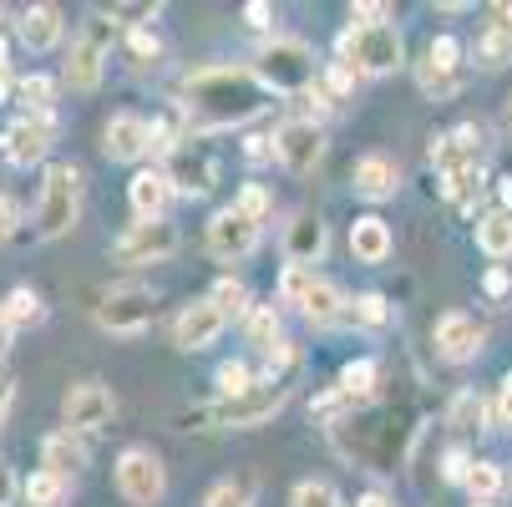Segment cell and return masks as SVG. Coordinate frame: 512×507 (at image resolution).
I'll list each match as a JSON object with an SVG mask.
<instances>
[{
    "mask_svg": "<svg viewBox=\"0 0 512 507\" xmlns=\"http://www.w3.org/2000/svg\"><path fill=\"white\" fill-rule=\"evenodd\" d=\"M16 229H21V203L0 193V244H6V239H11Z\"/></svg>",
    "mask_w": 512,
    "mask_h": 507,
    "instance_id": "bcb514c9",
    "label": "cell"
},
{
    "mask_svg": "<svg viewBox=\"0 0 512 507\" xmlns=\"http://www.w3.org/2000/svg\"><path fill=\"white\" fill-rule=\"evenodd\" d=\"M269 102H274V92L244 66H203L183 82V112L198 127H244Z\"/></svg>",
    "mask_w": 512,
    "mask_h": 507,
    "instance_id": "6da1fadb",
    "label": "cell"
},
{
    "mask_svg": "<svg viewBox=\"0 0 512 507\" xmlns=\"http://www.w3.org/2000/svg\"><path fill=\"white\" fill-rule=\"evenodd\" d=\"M477 244H482V254H492V259H507V254H512V208L487 213V219L477 224Z\"/></svg>",
    "mask_w": 512,
    "mask_h": 507,
    "instance_id": "cb8c5ba5",
    "label": "cell"
},
{
    "mask_svg": "<svg viewBox=\"0 0 512 507\" xmlns=\"http://www.w3.org/2000/svg\"><path fill=\"white\" fill-rule=\"evenodd\" d=\"M117 492H122L132 507H158L163 492H168V472H163L158 452L127 447V452L117 457Z\"/></svg>",
    "mask_w": 512,
    "mask_h": 507,
    "instance_id": "8992f818",
    "label": "cell"
},
{
    "mask_svg": "<svg viewBox=\"0 0 512 507\" xmlns=\"http://www.w3.org/2000/svg\"><path fill=\"white\" fill-rule=\"evenodd\" d=\"M51 137H56L51 117H46V112H26L16 127H6V137H0V153H6V163H16V168H31V163L46 158Z\"/></svg>",
    "mask_w": 512,
    "mask_h": 507,
    "instance_id": "7c38bea8",
    "label": "cell"
},
{
    "mask_svg": "<svg viewBox=\"0 0 512 507\" xmlns=\"http://www.w3.org/2000/svg\"><path fill=\"white\" fill-rule=\"evenodd\" d=\"M97 325L112 330V335H142L153 325V295L137 289V284L112 289V295H102V305H97Z\"/></svg>",
    "mask_w": 512,
    "mask_h": 507,
    "instance_id": "30bf717a",
    "label": "cell"
},
{
    "mask_svg": "<svg viewBox=\"0 0 512 507\" xmlns=\"http://www.w3.org/2000/svg\"><path fill=\"white\" fill-rule=\"evenodd\" d=\"M11 87H16V82H11V71L0 66V102H6V92H11Z\"/></svg>",
    "mask_w": 512,
    "mask_h": 507,
    "instance_id": "680465c9",
    "label": "cell"
},
{
    "mask_svg": "<svg viewBox=\"0 0 512 507\" xmlns=\"http://www.w3.org/2000/svg\"><path fill=\"white\" fill-rule=\"evenodd\" d=\"M0 66H6V46H0Z\"/></svg>",
    "mask_w": 512,
    "mask_h": 507,
    "instance_id": "94428289",
    "label": "cell"
},
{
    "mask_svg": "<svg viewBox=\"0 0 512 507\" xmlns=\"http://www.w3.org/2000/svg\"><path fill=\"white\" fill-rule=\"evenodd\" d=\"M234 208H239V213H249L254 224H264V213H269V193H264L259 183H249V188L239 193V203H234Z\"/></svg>",
    "mask_w": 512,
    "mask_h": 507,
    "instance_id": "ab89813d",
    "label": "cell"
},
{
    "mask_svg": "<svg viewBox=\"0 0 512 507\" xmlns=\"http://www.w3.org/2000/svg\"><path fill=\"white\" fill-rule=\"evenodd\" d=\"M457 61H462V46H457L452 36H436V41H431V51H426V66L436 71V77H452V71H457Z\"/></svg>",
    "mask_w": 512,
    "mask_h": 507,
    "instance_id": "d6a6232c",
    "label": "cell"
},
{
    "mask_svg": "<svg viewBox=\"0 0 512 507\" xmlns=\"http://www.w3.org/2000/svg\"><path fill=\"white\" fill-rule=\"evenodd\" d=\"M224 315H218V305L213 300H193L183 315H178V325H173V340L183 345V350H203V345H213L218 335H224Z\"/></svg>",
    "mask_w": 512,
    "mask_h": 507,
    "instance_id": "2e32d148",
    "label": "cell"
},
{
    "mask_svg": "<svg viewBox=\"0 0 512 507\" xmlns=\"http://www.w3.org/2000/svg\"><path fill=\"white\" fill-rule=\"evenodd\" d=\"M340 396L345 401H371L376 396V360H350V366L340 371Z\"/></svg>",
    "mask_w": 512,
    "mask_h": 507,
    "instance_id": "484cf974",
    "label": "cell"
},
{
    "mask_svg": "<svg viewBox=\"0 0 512 507\" xmlns=\"http://www.w3.org/2000/svg\"><path fill=\"white\" fill-rule=\"evenodd\" d=\"M482 396L477 391H462L457 401H452V426H482Z\"/></svg>",
    "mask_w": 512,
    "mask_h": 507,
    "instance_id": "74e56055",
    "label": "cell"
},
{
    "mask_svg": "<svg viewBox=\"0 0 512 507\" xmlns=\"http://www.w3.org/2000/svg\"><path fill=\"white\" fill-rule=\"evenodd\" d=\"M477 350H482V325H477L472 315L452 310V315L436 320V355H442V360L462 366V360H472Z\"/></svg>",
    "mask_w": 512,
    "mask_h": 507,
    "instance_id": "9a60e30c",
    "label": "cell"
},
{
    "mask_svg": "<svg viewBox=\"0 0 512 507\" xmlns=\"http://www.w3.org/2000/svg\"><path fill=\"white\" fill-rule=\"evenodd\" d=\"M274 153H279V163L295 173V178H305V173H315V163H320V153H325V137H320L315 122L289 117V122L274 127Z\"/></svg>",
    "mask_w": 512,
    "mask_h": 507,
    "instance_id": "9c48e42d",
    "label": "cell"
},
{
    "mask_svg": "<svg viewBox=\"0 0 512 507\" xmlns=\"http://www.w3.org/2000/svg\"><path fill=\"white\" fill-rule=\"evenodd\" d=\"M41 467L71 482V477H77V472L87 467V452H82L77 442H71V431H51V437L41 442Z\"/></svg>",
    "mask_w": 512,
    "mask_h": 507,
    "instance_id": "ffe728a7",
    "label": "cell"
},
{
    "mask_svg": "<svg viewBox=\"0 0 512 507\" xmlns=\"http://www.w3.org/2000/svg\"><path fill=\"white\" fill-rule=\"evenodd\" d=\"M21 41L31 51H51L61 41V11L56 6H26L21 11Z\"/></svg>",
    "mask_w": 512,
    "mask_h": 507,
    "instance_id": "7402d4cb",
    "label": "cell"
},
{
    "mask_svg": "<svg viewBox=\"0 0 512 507\" xmlns=\"http://www.w3.org/2000/svg\"><path fill=\"white\" fill-rule=\"evenodd\" d=\"M6 310H11V320H16V325H36V320L46 315V310H41V300H36V289H11Z\"/></svg>",
    "mask_w": 512,
    "mask_h": 507,
    "instance_id": "e575fe53",
    "label": "cell"
},
{
    "mask_svg": "<svg viewBox=\"0 0 512 507\" xmlns=\"http://www.w3.org/2000/svg\"><path fill=\"white\" fill-rule=\"evenodd\" d=\"M0 16H6V11H0Z\"/></svg>",
    "mask_w": 512,
    "mask_h": 507,
    "instance_id": "6125c7cd",
    "label": "cell"
},
{
    "mask_svg": "<svg viewBox=\"0 0 512 507\" xmlns=\"http://www.w3.org/2000/svg\"><path fill=\"white\" fill-rule=\"evenodd\" d=\"M259 249V224L239 208H218L208 224V254L213 259H249Z\"/></svg>",
    "mask_w": 512,
    "mask_h": 507,
    "instance_id": "8fae6325",
    "label": "cell"
},
{
    "mask_svg": "<svg viewBox=\"0 0 512 507\" xmlns=\"http://www.w3.org/2000/svg\"><path fill=\"white\" fill-rule=\"evenodd\" d=\"M16 492H21V487H16V472H11L6 462H0V507H11V502H16Z\"/></svg>",
    "mask_w": 512,
    "mask_h": 507,
    "instance_id": "681fc988",
    "label": "cell"
},
{
    "mask_svg": "<svg viewBox=\"0 0 512 507\" xmlns=\"http://www.w3.org/2000/svg\"><path fill=\"white\" fill-rule=\"evenodd\" d=\"M477 61H482V66H492V71H497V66H507V61H512V36H502L497 26H487V31L477 36Z\"/></svg>",
    "mask_w": 512,
    "mask_h": 507,
    "instance_id": "4dcf8cb0",
    "label": "cell"
},
{
    "mask_svg": "<svg viewBox=\"0 0 512 507\" xmlns=\"http://www.w3.org/2000/svg\"><path fill=\"white\" fill-rule=\"evenodd\" d=\"M203 507H254V482H249V477L218 482V487L203 497Z\"/></svg>",
    "mask_w": 512,
    "mask_h": 507,
    "instance_id": "f1b7e54d",
    "label": "cell"
},
{
    "mask_svg": "<svg viewBox=\"0 0 512 507\" xmlns=\"http://www.w3.org/2000/svg\"><path fill=\"white\" fill-rule=\"evenodd\" d=\"M21 492H26V502H31V507H61V502H66V492H71V482L41 467V472H31V477H26V487H21Z\"/></svg>",
    "mask_w": 512,
    "mask_h": 507,
    "instance_id": "d4e9b609",
    "label": "cell"
},
{
    "mask_svg": "<svg viewBox=\"0 0 512 507\" xmlns=\"http://www.w3.org/2000/svg\"><path fill=\"white\" fill-rule=\"evenodd\" d=\"M61 411H66V426L71 431H102L112 421V391L102 381H82V386L66 391Z\"/></svg>",
    "mask_w": 512,
    "mask_h": 507,
    "instance_id": "4fadbf2b",
    "label": "cell"
},
{
    "mask_svg": "<svg viewBox=\"0 0 512 507\" xmlns=\"http://www.w3.org/2000/svg\"><path fill=\"white\" fill-rule=\"evenodd\" d=\"M127 51H132L137 61H153V56L163 51V41H158V31H148V26H137V31L127 36Z\"/></svg>",
    "mask_w": 512,
    "mask_h": 507,
    "instance_id": "60d3db41",
    "label": "cell"
},
{
    "mask_svg": "<svg viewBox=\"0 0 512 507\" xmlns=\"http://www.w3.org/2000/svg\"><path fill=\"white\" fill-rule=\"evenodd\" d=\"M355 77H360L355 66L335 61V66H330V77H325V82H330V97H350V92H355Z\"/></svg>",
    "mask_w": 512,
    "mask_h": 507,
    "instance_id": "7bdbcfd3",
    "label": "cell"
},
{
    "mask_svg": "<svg viewBox=\"0 0 512 507\" xmlns=\"http://www.w3.org/2000/svg\"><path fill=\"white\" fill-rule=\"evenodd\" d=\"M244 158L259 168V163H269V158H279L274 153V137H264V132H254V137H244Z\"/></svg>",
    "mask_w": 512,
    "mask_h": 507,
    "instance_id": "f6af8a7d",
    "label": "cell"
},
{
    "mask_svg": "<svg viewBox=\"0 0 512 507\" xmlns=\"http://www.w3.org/2000/svg\"><path fill=\"white\" fill-rule=\"evenodd\" d=\"M284 254H289V264H300V269H310L325 254V224L315 219V213H295V224L284 229Z\"/></svg>",
    "mask_w": 512,
    "mask_h": 507,
    "instance_id": "ac0fdd59",
    "label": "cell"
},
{
    "mask_svg": "<svg viewBox=\"0 0 512 507\" xmlns=\"http://www.w3.org/2000/svg\"><path fill=\"white\" fill-rule=\"evenodd\" d=\"M310 279H315L310 269H300V264H289V269H284V279H279V295H284L289 305H300V300H305V289H310Z\"/></svg>",
    "mask_w": 512,
    "mask_h": 507,
    "instance_id": "f35d334b",
    "label": "cell"
},
{
    "mask_svg": "<svg viewBox=\"0 0 512 507\" xmlns=\"http://www.w3.org/2000/svg\"><path fill=\"white\" fill-rule=\"evenodd\" d=\"M218 391H224V401H234V396H244V391H254L259 381H254V371L244 366V360H224V366H218Z\"/></svg>",
    "mask_w": 512,
    "mask_h": 507,
    "instance_id": "f546056e",
    "label": "cell"
},
{
    "mask_svg": "<svg viewBox=\"0 0 512 507\" xmlns=\"http://www.w3.org/2000/svg\"><path fill=\"white\" fill-rule=\"evenodd\" d=\"M208 300L218 305V315H224V320H249V315H254V305H249V289H244L239 279H218Z\"/></svg>",
    "mask_w": 512,
    "mask_h": 507,
    "instance_id": "4316f807",
    "label": "cell"
},
{
    "mask_svg": "<svg viewBox=\"0 0 512 507\" xmlns=\"http://www.w3.org/2000/svg\"><path fill=\"white\" fill-rule=\"evenodd\" d=\"M284 401H289V386L259 381L254 391H244V396H234V401H218V406H208V411H193V416H188V426H193V421H218V426H264Z\"/></svg>",
    "mask_w": 512,
    "mask_h": 507,
    "instance_id": "5b68a950",
    "label": "cell"
},
{
    "mask_svg": "<svg viewBox=\"0 0 512 507\" xmlns=\"http://www.w3.org/2000/svg\"><path fill=\"white\" fill-rule=\"evenodd\" d=\"M355 507H391V497H381V492H365Z\"/></svg>",
    "mask_w": 512,
    "mask_h": 507,
    "instance_id": "11a10c76",
    "label": "cell"
},
{
    "mask_svg": "<svg viewBox=\"0 0 512 507\" xmlns=\"http://www.w3.org/2000/svg\"><path fill=\"white\" fill-rule=\"evenodd\" d=\"M502 487H507V472H502V462H477V467H472V477H467V492H472L477 502H492V497H502Z\"/></svg>",
    "mask_w": 512,
    "mask_h": 507,
    "instance_id": "83f0119b",
    "label": "cell"
},
{
    "mask_svg": "<svg viewBox=\"0 0 512 507\" xmlns=\"http://www.w3.org/2000/svg\"><path fill=\"white\" fill-rule=\"evenodd\" d=\"M244 325H249V340L264 345V350L279 340V310H274V305H254V315H249Z\"/></svg>",
    "mask_w": 512,
    "mask_h": 507,
    "instance_id": "1f68e13d",
    "label": "cell"
},
{
    "mask_svg": "<svg viewBox=\"0 0 512 507\" xmlns=\"http://www.w3.org/2000/svg\"><path fill=\"white\" fill-rule=\"evenodd\" d=\"M127 198H132V213L142 224H153L168 213V198H173V178L163 168H142L132 183H127Z\"/></svg>",
    "mask_w": 512,
    "mask_h": 507,
    "instance_id": "e0dca14e",
    "label": "cell"
},
{
    "mask_svg": "<svg viewBox=\"0 0 512 507\" xmlns=\"http://www.w3.org/2000/svg\"><path fill=\"white\" fill-rule=\"evenodd\" d=\"M340 289L330 284V279H310V289H305V300H300V310H305V320H315V325H330V320H340Z\"/></svg>",
    "mask_w": 512,
    "mask_h": 507,
    "instance_id": "603a6c76",
    "label": "cell"
},
{
    "mask_svg": "<svg viewBox=\"0 0 512 507\" xmlns=\"http://www.w3.org/2000/svg\"><path fill=\"white\" fill-rule=\"evenodd\" d=\"M254 77H259L274 97H305V92L315 87V51H310V41H300V36H274V41L259 51Z\"/></svg>",
    "mask_w": 512,
    "mask_h": 507,
    "instance_id": "7a4b0ae2",
    "label": "cell"
},
{
    "mask_svg": "<svg viewBox=\"0 0 512 507\" xmlns=\"http://www.w3.org/2000/svg\"><path fill=\"white\" fill-rule=\"evenodd\" d=\"M355 320H360V325H386L391 310H386L381 295H360V300H355Z\"/></svg>",
    "mask_w": 512,
    "mask_h": 507,
    "instance_id": "b9f144b4",
    "label": "cell"
},
{
    "mask_svg": "<svg viewBox=\"0 0 512 507\" xmlns=\"http://www.w3.org/2000/svg\"><path fill=\"white\" fill-rule=\"evenodd\" d=\"M507 289H512V279H507V269H487V295H507Z\"/></svg>",
    "mask_w": 512,
    "mask_h": 507,
    "instance_id": "816d5d0a",
    "label": "cell"
},
{
    "mask_svg": "<svg viewBox=\"0 0 512 507\" xmlns=\"http://www.w3.org/2000/svg\"><path fill=\"white\" fill-rule=\"evenodd\" d=\"M507 122H512V97H507Z\"/></svg>",
    "mask_w": 512,
    "mask_h": 507,
    "instance_id": "91938a15",
    "label": "cell"
},
{
    "mask_svg": "<svg viewBox=\"0 0 512 507\" xmlns=\"http://www.w3.org/2000/svg\"><path fill=\"white\" fill-rule=\"evenodd\" d=\"M102 148H107L112 163H137V158H148V153H153V122H142V117H132V112L112 117Z\"/></svg>",
    "mask_w": 512,
    "mask_h": 507,
    "instance_id": "5bb4252c",
    "label": "cell"
},
{
    "mask_svg": "<svg viewBox=\"0 0 512 507\" xmlns=\"http://www.w3.org/2000/svg\"><path fill=\"white\" fill-rule=\"evenodd\" d=\"M340 61L355 66L360 77H386L406 61V46H401V31L396 26H350L340 36Z\"/></svg>",
    "mask_w": 512,
    "mask_h": 507,
    "instance_id": "277c9868",
    "label": "cell"
},
{
    "mask_svg": "<svg viewBox=\"0 0 512 507\" xmlns=\"http://www.w3.org/2000/svg\"><path fill=\"white\" fill-rule=\"evenodd\" d=\"M289 507H340V497H335L330 482H300L289 492Z\"/></svg>",
    "mask_w": 512,
    "mask_h": 507,
    "instance_id": "836d02e7",
    "label": "cell"
},
{
    "mask_svg": "<svg viewBox=\"0 0 512 507\" xmlns=\"http://www.w3.org/2000/svg\"><path fill=\"white\" fill-rule=\"evenodd\" d=\"M269 16H274V6H264V0H249V6H244V21H249L254 31H264Z\"/></svg>",
    "mask_w": 512,
    "mask_h": 507,
    "instance_id": "c3c4849f",
    "label": "cell"
},
{
    "mask_svg": "<svg viewBox=\"0 0 512 507\" xmlns=\"http://www.w3.org/2000/svg\"><path fill=\"white\" fill-rule=\"evenodd\" d=\"M350 254H355L360 264H381V259L391 254V229H386V219H355V224H350Z\"/></svg>",
    "mask_w": 512,
    "mask_h": 507,
    "instance_id": "44dd1931",
    "label": "cell"
},
{
    "mask_svg": "<svg viewBox=\"0 0 512 507\" xmlns=\"http://www.w3.org/2000/svg\"><path fill=\"white\" fill-rule=\"evenodd\" d=\"M492 26L502 36H512V0H502V6H492Z\"/></svg>",
    "mask_w": 512,
    "mask_h": 507,
    "instance_id": "f5cc1de1",
    "label": "cell"
},
{
    "mask_svg": "<svg viewBox=\"0 0 512 507\" xmlns=\"http://www.w3.org/2000/svg\"><path fill=\"white\" fill-rule=\"evenodd\" d=\"M16 97H21L31 112H46L51 97H56V87H51L46 77H21V82H16Z\"/></svg>",
    "mask_w": 512,
    "mask_h": 507,
    "instance_id": "d590c367",
    "label": "cell"
},
{
    "mask_svg": "<svg viewBox=\"0 0 512 507\" xmlns=\"http://www.w3.org/2000/svg\"><path fill=\"white\" fill-rule=\"evenodd\" d=\"M77 213H82V173L71 168V163L46 168L41 203H36V234H41V239H61V234H71Z\"/></svg>",
    "mask_w": 512,
    "mask_h": 507,
    "instance_id": "3957f363",
    "label": "cell"
},
{
    "mask_svg": "<svg viewBox=\"0 0 512 507\" xmlns=\"http://www.w3.org/2000/svg\"><path fill=\"white\" fill-rule=\"evenodd\" d=\"M11 335H16V320H11V310H6V300H0V355L11 350Z\"/></svg>",
    "mask_w": 512,
    "mask_h": 507,
    "instance_id": "f907efd6",
    "label": "cell"
},
{
    "mask_svg": "<svg viewBox=\"0 0 512 507\" xmlns=\"http://www.w3.org/2000/svg\"><path fill=\"white\" fill-rule=\"evenodd\" d=\"M472 467H477V462H472L462 447H452V452H447V462H442V477H447V482H467V477H472Z\"/></svg>",
    "mask_w": 512,
    "mask_h": 507,
    "instance_id": "ee69618b",
    "label": "cell"
},
{
    "mask_svg": "<svg viewBox=\"0 0 512 507\" xmlns=\"http://www.w3.org/2000/svg\"><path fill=\"white\" fill-rule=\"evenodd\" d=\"M178 254V229L168 219H153V224H132L117 244H112V259L117 264H163Z\"/></svg>",
    "mask_w": 512,
    "mask_h": 507,
    "instance_id": "ba28073f",
    "label": "cell"
},
{
    "mask_svg": "<svg viewBox=\"0 0 512 507\" xmlns=\"http://www.w3.org/2000/svg\"><path fill=\"white\" fill-rule=\"evenodd\" d=\"M497 198H502V203L512 208V178H502V183H497Z\"/></svg>",
    "mask_w": 512,
    "mask_h": 507,
    "instance_id": "6f0895ef",
    "label": "cell"
},
{
    "mask_svg": "<svg viewBox=\"0 0 512 507\" xmlns=\"http://www.w3.org/2000/svg\"><path fill=\"white\" fill-rule=\"evenodd\" d=\"M295 360H300V350H295V345H289V340H274V345H269V376H264V381L284 386V371L295 366Z\"/></svg>",
    "mask_w": 512,
    "mask_h": 507,
    "instance_id": "8d00e7d4",
    "label": "cell"
},
{
    "mask_svg": "<svg viewBox=\"0 0 512 507\" xmlns=\"http://www.w3.org/2000/svg\"><path fill=\"white\" fill-rule=\"evenodd\" d=\"M396 163L386 158V153H371V158H360L355 163V173H350V188L360 193V198H371V203H381V198H391L396 193Z\"/></svg>",
    "mask_w": 512,
    "mask_h": 507,
    "instance_id": "d6986e66",
    "label": "cell"
},
{
    "mask_svg": "<svg viewBox=\"0 0 512 507\" xmlns=\"http://www.w3.org/2000/svg\"><path fill=\"white\" fill-rule=\"evenodd\" d=\"M112 51V21L107 16H92L87 31L71 41V56H66V87L77 92H97L102 87V61Z\"/></svg>",
    "mask_w": 512,
    "mask_h": 507,
    "instance_id": "52a82bcc",
    "label": "cell"
},
{
    "mask_svg": "<svg viewBox=\"0 0 512 507\" xmlns=\"http://www.w3.org/2000/svg\"><path fill=\"white\" fill-rule=\"evenodd\" d=\"M6 411H11V381H0V421H6Z\"/></svg>",
    "mask_w": 512,
    "mask_h": 507,
    "instance_id": "9f6ffc18",
    "label": "cell"
},
{
    "mask_svg": "<svg viewBox=\"0 0 512 507\" xmlns=\"http://www.w3.org/2000/svg\"><path fill=\"white\" fill-rule=\"evenodd\" d=\"M386 16H391V6H371V0H365V6H350L355 26H386Z\"/></svg>",
    "mask_w": 512,
    "mask_h": 507,
    "instance_id": "7dc6e473",
    "label": "cell"
},
{
    "mask_svg": "<svg viewBox=\"0 0 512 507\" xmlns=\"http://www.w3.org/2000/svg\"><path fill=\"white\" fill-rule=\"evenodd\" d=\"M497 416L512 426V371H507V381H502V396H497Z\"/></svg>",
    "mask_w": 512,
    "mask_h": 507,
    "instance_id": "db71d44e",
    "label": "cell"
}]
</instances>
